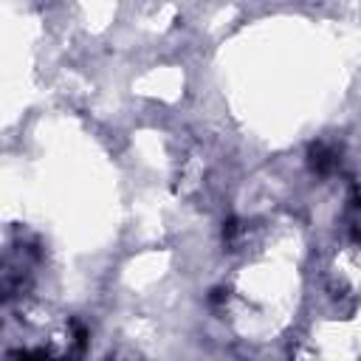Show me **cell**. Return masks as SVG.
<instances>
[{"label":"cell","mask_w":361,"mask_h":361,"mask_svg":"<svg viewBox=\"0 0 361 361\" xmlns=\"http://www.w3.org/2000/svg\"><path fill=\"white\" fill-rule=\"evenodd\" d=\"M310 155H313V158H310V164H313V169H316V172H327V169L333 166V155H330L324 147H316Z\"/></svg>","instance_id":"obj_1"}]
</instances>
